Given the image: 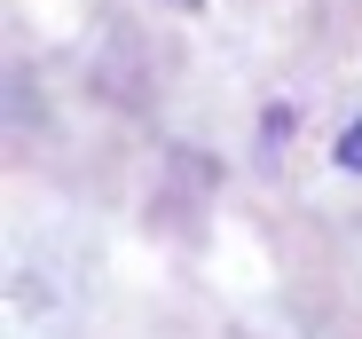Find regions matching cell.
I'll use <instances>...</instances> for the list:
<instances>
[{"instance_id":"1","label":"cell","mask_w":362,"mask_h":339,"mask_svg":"<svg viewBox=\"0 0 362 339\" xmlns=\"http://www.w3.org/2000/svg\"><path fill=\"white\" fill-rule=\"evenodd\" d=\"M339 166H346V174H362V127L339 134Z\"/></svg>"}]
</instances>
